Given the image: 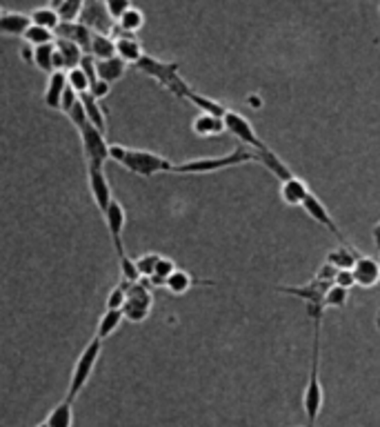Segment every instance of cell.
Listing matches in <instances>:
<instances>
[{
  "label": "cell",
  "instance_id": "10",
  "mask_svg": "<svg viewBox=\"0 0 380 427\" xmlns=\"http://www.w3.org/2000/svg\"><path fill=\"white\" fill-rule=\"evenodd\" d=\"M78 20L85 27H89L93 33H105V36H112L116 27L109 14H107L102 0H85V7H82V14Z\"/></svg>",
  "mask_w": 380,
  "mask_h": 427
},
{
  "label": "cell",
  "instance_id": "15",
  "mask_svg": "<svg viewBox=\"0 0 380 427\" xmlns=\"http://www.w3.org/2000/svg\"><path fill=\"white\" fill-rule=\"evenodd\" d=\"M354 271V280L358 287H376L380 283V263L372 256H358L356 265L351 267Z\"/></svg>",
  "mask_w": 380,
  "mask_h": 427
},
{
  "label": "cell",
  "instance_id": "41",
  "mask_svg": "<svg viewBox=\"0 0 380 427\" xmlns=\"http://www.w3.org/2000/svg\"><path fill=\"white\" fill-rule=\"evenodd\" d=\"M160 260V254H145V256H140L136 258V267L140 271V278L145 276L149 278L153 274V269H156V263Z\"/></svg>",
  "mask_w": 380,
  "mask_h": 427
},
{
  "label": "cell",
  "instance_id": "39",
  "mask_svg": "<svg viewBox=\"0 0 380 427\" xmlns=\"http://www.w3.org/2000/svg\"><path fill=\"white\" fill-rule=\"evenodd\" d=\"M67 82H69V87L74 89L76 93L89 91V78H87V74H85V71H82L80 67L67 71Z\"/></svg>",
  "mask_w": 380,
  "mask_h": 427
},
{
  "label": "cell",
  "instance_id": "44",
  "mask_svg": "<svg viewBox=\"0 0 380 427\" xmlns=\"http://www.w3.org/2000/svg\"><path fill=\"white\" fill-rule=\"evenodd\" d=\"M334 285H340V287H345V290H351L356 280H354V271L351 269H338V274L334 278Z\"/></svg>",
  "mask_w": 380,
  "mask_h": 427
},
{
  "label": "cell",
  "instance_id": "3",
  "mask_svg": "<svg viewBox=\"0 0 380 427\" xmlns=\"http://www.w3.org/2000/svg\"><path fill=\"white\" fill-rule=\"evenodd\" d=\"M323 385H320V320H314V343H312V367L307 378L303 410L307 417V427H316L320 410H323Z\"/></svg>",
  "mask_w": 380,
  "mask_h": 427
},
{
  "label": "cell",
  "instance_id": "27",
  "mask_svg": "<svg viewBox=\"0 0 380 427\" xmlns=\"http://www.w3.org/2000/svg\"><path fill=\"white\" fill-rule=\"evenodd\" d=\"M89 56H93V58H96V61H105V58H114V56H116V40L112 38V36L93 33Z\"/></svg>",
  "mask_w": 380,
  "mask_h": 427
},
{
  "label": "cell",
  "instance_id": "2",
  "mask_svg": "<svg viewBox=\"0 0 380 427\" xmlns=\"http://www.w3.org/2000/svg\"><path fill=\"white\" fill-rule=\"evenodd\" d=\"M258 163L256 151L247 149V147H238L225 156H211V158H194V160H185L181 165H174L172 174H185V176H203V174H216L222 170L229 167H238V165L245 163Z\"/></svg>",
  "mask_w": 380,
  "mask_h": 427
},
{
  "label": "cell",
  "instance_id": "29",
  "mask_svg": "<svg viewBox=\"0 0 380 427\" xmlns=\"http://www.w3.org/2000/svg\"><path fill=\"white\" fill-rule=\"evenodd\" d=\"M71 405H74V403H69V400L58 403V405L52 410L50 417H47L45 425L47 427H71V423H74V412H71Z\"/></svg>",
  "mask_w": 380,
  "mask_h": 427
},
{
  "label": "cell",
  "instance_id": "16",
  "mask_svg": "<svg viewBox=\"0 0 380 427\" xmlns=\"http://www.w3.org/2000/svg\"><path fill=\"white\" fill-rule=\"evenodd\" d=\"M114 33L118 36V38H116V56H121L125 63H134L136 65L140 58L145 56L140 40L136 38L134 33H125L118 27H114Z\"/></svg>",
  "mask_w": 380,
  "mask_h": 427
},
{
  "label": "cell",
  "instance_id": "45",
  "mask_svg": "<svg viewBox=\"0 0 380 427\" xmlns=\"http://www.w3.org/2000/svg\"><path fill=\"white\" fill-rule=\"evenodd\" d=\"M372 241H374V247H376V252H380V220L372 227Z\"/></svg>",
  "mask_w": 380,
  "mask_h": 427
},
{
  "label": "cell",
  "instance_id": "22",
  "mask_svg": "<svg viewBox=\"0 0 380 427\" xmlns=\"http://www.w3.org/2000/svg\"><path fill=\"white\" fill-rule=\"evenodd\" d=\"M31 25V18L27 14H16V11H7L0 16V36H22Z\"/></svg>",
  "mask_w": 380,
  "mask_h": 427
},
{
  "label": "cell",
  "instance_id": "30",
  "mask_svg": "<svg viewBox=\"0 0 380 427\" xmlns=\"http://www.w3.org/2000/svg\"><path fill=\"white\" fill-rule=\"evenodd\" d=\"M29 18H31V25L45 27V29H50V31H56L58 25H61V18H58L56 9H52V7L33 9L31 14H29Z\"/></svg>",
  "mask_w": 380,
  "mask_h": 427
},
{
  "label": "cell",
  "instance_id": "7",
  "mask_svg": "<svg viewBox=\"0 0 380 427\" xmlns=\"http://www.w3.org/2000/svg\"><path fill=\"white\" fill-rule=\"evenodd\" d=\"M331 287L329 280H320L314 276L312 283L301 285V287H284V285H278L276 292L280 294H289L301 299L307 305V314H310L314 320H323V312H325V294Z\"/></svg>",
  "mask_w": 380,
  "mask_h": 427
},
{
  "label": "cell",
  "instance_id": "11",
  "mask_svg": "<svg viewBox=\"0 0 380 427\" xmlns=\"http://www.w3.org/2000/svg\"><path fill=\"white\" fill-rule=\"evenodd\" d=\"M307 216H310L312 220H316L318 225H323V227L327 230V232H331L336 236V239L342 243V245H349L347 243V239H345V234H342L340 230H338V225H336V220L331 218V214H329V209L323 205V200H320L314 192L310 194L305 198V203H303V207H301Z\"/></svg>",
  "mask_w": 380,
  "mask_h": 427
},
{
  "label": "cell",
  "instance_id": "5",
  "mask_svg": "<svg viewBox=\"0 0 380 427\" xmlns=\"http://www.w3.org/2000/svg\"><path fill=\"white\" fill-rule=\"evenodd\" d=\"M100 350H102V340L93 336L87 347L80 352L78 361L74 365V372H71V381H69V391H67V398L69 403H74L78 398V394L82 391V387L87 385V381L91 378L93 370H96V363H98V356H100Z\"/></svg>",
  "mask_w": 380,
  "mask_h": 427
},
{
  "label": "cell",
  "instance_id": "14",
  "mask_svg": "<svg viewBox=\"0 0 380 427\" xmlns=\"http://www.w3.org/2000/svg\"><path fill=\"white\" fill-rule=\"evenodd\" d=\"M54 33H56V38H65V40H69V43L78 45L85 54H89V50H91L93 31H91L89 27L82 25L80 20H76V22H61V25H58V29H56Z\"/></svg>",
  "mask_w": 380,
  "mask_h": 427
},
{
  "label": "cell",
  "instance_id": "36",
  "mask_svg": "<svg viewBox=\"0 0 380 427\" xmlns=\"http://www.w3.org/2000/svg\"><path fill=\"white\" fill-rule=\"evenodd\" d=\"M347 301H349V290L331 283V287L325 294V310H329V307L331 310H342L347 305Z\"/></svg>",
  "mask_w": 380,
  "mask_h": 427
},
{
  "label": "cell",
  "instance_id": "23",
  "mask_svg": "<svg viewBox=\"0 0 380 427\" xmlns=\"http://www.w3.org/2000/svg\"><path fill=\"white\" fill-rule=\"evenodd\" d=\"M54 45H56V52L63 56L65 71L80 67V61H82V56H85V52H82L78 45L69 43V40H65V38H56Z\"/></svg>",
  "mask_w": 380,
  "mask_h": 427
},
{
  "label": "cell",
  "instance_id": "9",
  "mask_svg": "<svg viewBox=\"0 0 380 427\" xmlns=\"http://www.w3.org/2000/svg\"><path fill=\"white\" fill-rule=\"evenodd\" d=\"M222 123H225V127H227V132L234 138H238L245 147H254V151L267 147L265 142L260 140V136L256 134L254 125L249 123L241 112H234V110H229V107H227V112H225V116H222Z\"/></svg>",
  "mask_w": 380,
  "mask_h": 427
},
{
  "label": "cell",
  "instance_id": "25",
  "mask_svg": "<svg viewBox=\"0 0 380 427\" xmlns=\"http://www.w3.org/2000/svg\"><path fill=\"white\" fill-rule=\"evenodd\" d=\"M358 252H356V247L351 245H342L338 249H334V252L327 254V260L325 263L334 265L336 269H351L356 265V260H358Z\"/></svg>",
  "mask_w": 380,
  "mask_h": 427
},
{
  "label": "cell",
  "instance_id": "17",
  "mask_svg": "<svg viewBox=\"0 0 380 427\" xmlns=\"http://www.w3.org/2000/svg\"><path fill=\"white\" fill-rule=\"evenodd\" d=\"M310 194H312V189L307 187V183L298 176H291L284 183H280V198H282V203L289 207H303L305 198Z\"/></svg>",
  "mask_w": 380,
  "mask_h": 427
},
{
  "label": "cell",
  "instance_id": "21",
  "mask_svg": "<svg viewBox=\"0 0 380 427\" xmlns=\"http://www.w3.org/2000/svg\"><path fill=\"white\" fill-rule=\"evenodd\" d=\"M127 71V63L123 61L121 56H114V58H105V61H96V74L100 80L109 82V85H114V82H118Z\"/></svg>",
  "mask_w": 380,
  "mask_h": 427
},
{
  "label": "cell",
  "instance_id": "40",
  "mask_svg": "<svg viewBox=\"0 0 380 427\" xmlns=\"http://www.w3.org/2000/svg\"><path fill=\"white\" fill-rule=\"evenodd\" d=\"M102 3H105L107 14H109V18L114 22H118L123 18L125 11L132 9V0H102Z\"/></svg>",
  "mask_w": 380,
  "mask_h": 427
},
{
  "label": "cell",
  "instance_id": "38",
  "mask_svg": "<svg viewBox=\"0 0 380 427\" xmlns=\"http://www.w3.org/2000/svg\"><path fill=\"white\" fill-rule=\"evenodd\" d=\"M129 285H132V283H127V280L121 278V283L116 285V287L112 290V294H109V299H107V310H123Z\"/></svg>",
  "mask_w": 380,
  "mask_h": 427
},
{
  "label": "cell",
  "instance_id": "12",
  "mask_svg": "<svg viewBox=\"0 0 380 427\" xmlns=\"http://www.w3.org/2000/svg\"><path fill=\"white\" fill-rule=\"evenodd\" d=\"M105 223H107V230H109V236H112V243H114V249H116V256L118 260L127 258V252H125V245H123V230H125V207L114 200L105 214Z\"/></svg>",
  "mask_w": 380,
  "mask_h": 427
},
{
  "label": "cell",
  "instance_id": "46",
  "mask_svg": "<svg viewBox=\"0 0 380 427\" xmlns=\"http://www.w3.org/2000/svg\"><path fill=\"white\" fill-rule=\"evenodd\" d=\"M0 16H3V9H0Z\"/></svg>",
  "mask_w": 380,
  "mask_h": 427
},
{
  "label": "cell",
  "instance_id": "28",
  "mask_svg": "<svg viewBox=\"0 0 380 427\" xmlns=\"http://www.w3.org/2000/svg\"><path fill=\"white\" fill-rule=\"evenodd\" d=\"M80 103L82 107H85V114H87V121L93 125V127H98L100 132H105V112H102V107L98 105V100L91 96L89 91L85 93H80Z\"/></svg>",
  "mask_w": 380,
  "mask_h": 427
},
{
  "label": "cell",
  "instance_id": "35",
  "mask_svg": "<svg viewBox=\"0 0 380 427\" xmlns=\"http://www.w3.org/2000/svg\"><path fill=\"white\" fill-rule=\"evenodd\" d=\"M22 38H25L27 45L31 47H40V45H50L56 40V33L50 31V29H45V27H38V25H29L27 31L22 33Z\"/></svg>",
  "mask_w": 380,
  "mask_h": 427
},
{
  "label": "cell",
  "instance_id": "26",
  "mask_svg": "<svg viewBox=\"0 0 380 427\" xmlns=\"http://www.w3.org/2000/svg\"><path fill=\"white\" fill-rule=\"evenodd\" d=\"M125 320L123 316V310H105V314L100 316L98 320V329H96V338L105 340V338H109L114 331L121 327V323Z\"/></svg>",
  "mask_w": 380,
  "mask_h": 427
},
{
  "label": "cell",
  "instance_id": "6",
  "mask_svg": "<svg viewBox=\"0 0 380 427\" xmlns=\"http://www.w3.org/2000/svg\"><path fill=\"white\" fill-rule=\"evenodd\" d=\"M80 142H82V153H85L87 170H100L105 172V163L109 160V142L105 140V132L98 127H93L89 121L80 123L78 127Z\"/></svg>",
  "mask_w": 380,
  "mask_h": 427
},
{
  "label": "cell",
  "instance_id": "24",
  "mask_svg": "<svg viewBox=\"0 0 380 427\" xmlns=\"http://www.w3.org/2000/svg\"><path fill=\"white\" fill-rule=\"evenodd\" d=\"M185 100H189L192 105H196L198 110H200V114H211V116L222 118L225 112H227V107H225V105H220L218 100H213V98H209V96H203V93H198V91H194V89L187 91Z\"/></svg>",
  "mask_w": 380,
  "mask_h": 427
},
{
  "label": "cell",
  "instance_id": "34",
  "mask_svg": "<svg viewBox=\"0 0 380 427\" xmlns=\"http://www.w3.org/2000/svg\"><path fill=\"white\" fill-rule=\"evenodd\" d=\"M178 267H176V263L172 258H165V256H160V260L156 263V269H153V274L149 276V283L151 285H156V287H165V283H167V278L174 274Z\"/></svg>",
  "mask_w": 380,
  "mask_h": 427
},
{
  "label": "cell",
  "instance_id": "42",
  "mask_svg": "<svg viewBox=\"0 0 380 427\" xmlns=\"http://www.w3.org/2000/svg\"><path fill=\"white\" fill-rule=\"evenodd\" d=\"M78 100H80V93H76L71 87H67L65 93H63V100H61V112L67 116L71 110H74V105H76Z\"/></svg>",
  "mask_w": 380,
  "mask_h": 427
},
{
  "label": "cell",
  "instance_id": "20",
  "mask_svg": "<svg viewBox=\"0 0 380 427\" xmlns=\"http://www.w3.org/2000/svg\"><path fill=\"white\" fill-rule=\"evenodd\" d=\"M192 129H194V134L200 138H213V136H220V134L227 132L222 118L211 116V114H198L192 123Z\"/></svg>",
  "mask_w": 380,
  "mask_h": 427
},
{
  "label": "cell",
  "instance_id": "43",
  "mask_svg": "<svg viewBox=\"0 0 380 427\" xmlns=\"http://www.w3.org/2000/svg\"><path fill=\"white\" fill-rule=\"evenodd\" d=\"M109 91H112V85H109V82H105V80H96V82H93V85L89 87V93H91V96L93 98H96V100H102V98H107V96H109Z\"/></svg>",
  "mask_w": 380,
  "mask_h": 427
},
{
  "label": "cell",
  "instance_id": "31",
  "mask_svg": "<svg viewBox=\"0 0 380 427\" xmlns=\"http://www.w3.org/2000/svg\"><path fill=\"white\" fill-rule=\"evenodd\" d=\"M142 25H145V14H142V11L136 9V7L125 11L123 18L116 22V27L121 31H125V33H136V31L142 29Z\"/></svg>",
  "mask_w": 380,
  "mask_h": 427
},
{
  "label": "cell",
  "instance_id": "32",
  "mask_svg": "<svg viewBox=\"0 0 380 427\" xmlns=\"http://www.w3.org/2000/svg\"><path fill=\"white\" fill-rule=\"evenodd\" d=\"M192 285H194V278H192V274H189V271L176 269L174 274L167 278V283H165V287H167L172 294L181 296V294H187L189 290H192Z\"/></svg>",
  "mask_w": 380,
  "mask_h": 427
},
{
  "label": "cell",
  "instance_id": "33",
  "mask_svg": "<svg viewBox=\"0 0 380 427\" xmlns=\"http://www.w3.org/2000/svg\"><path fill=\"white\" fill-rule=\"evenodd\" d=\"M54 52H56L54 43H50V45H40V47H33V65L38 67L40 71H47V74H54Z\"/></svg>",
  "mask_w": 380,
  "mask_h": 427
},
{
  "label": "cell",
  "instance_id": "13",
  "mask_svg": "<svg viewBox=\"0 0 380 427\" xmlns=\"http://www.w3.org/2000/svg\"><path fill=\"white\" fill-rule=\"evenodd\" d=\"M87 181H89V189H91V196H93V203L100 209V214L105 216L109 205L114 203V196H112V187L107 183L105 172L100 170H87Z\"/></svg>",
  "mask_w": 380,
  "mask_h": 427
},
{
  "label": "cell",
  "instance_id": "1",
  "mask_svg": "<svg viewBox=\"0 0 380 427\" xmlns=\"http://www.w3.org/2000/svg\"><path fill=\"white\" fill-rule=\"evenodd\" d=\"M109 158L123 165L127 172H132L142 178H153L158 174H172L174 163L169 158L153 153L147 149H132L123 145H112L109 147Z\"/></svg>",
  "mask_w": 380,
  "mask_h": 427
},
{
  "label": "cell",
  "instance_id": "4",
  "mask_svg": "<svg viewBox=\"0 0 380 427\" xmlns=\"http://www.w3.org/2000/svg\"><path fill=\"white\" fill-rule=\"evenodd\" d=\"M136 69L140 71V74H145V76H149L153 80H158L165 89L172 91L174 96L183 98V100L187 96V91L192 89L185 82V78L181 76V63H165V61H158V58L145 54L136 63Z\"/></svg>",
  "mask_w": 380,
  "mask_h": 427
},
{
  "label": "cell",
  "instance_id": "37",
  "mask_svg": "<svg viewBox=\"0 0 380 427\" xmlns=\"http://www.w3.org/2000/svg\"><path fill=\"white\" fill-rule=\"evenodd\" d=\"M82 7H85V0H63L61 7L56 9L61 22H76L82 14Z\"/></svg>",
  "mask_w": 380,
  "mask_h": 427
},
{
  "label": "cell",
  "instance_id": "19",
  "mask_svg": "<svg viewBox=\"0 0 380 427\" xmlns=\"http://www.w3.org/2000/svg\"><path fill=\"white\" fill-rule=\"evenodd\" d=\"M256 156H258V163L260 165H265L267 172L269 174H274V178H278L280 183H284L287 178H291V170L287 167V163L280 160L278 153L271 149V147H263V149H258L256 151Z\"/></svg>",
  "mask_w": 380,
  "mask_h": 427
},
{
  "label": "cell",
  "instance_id": "8",
  "mask_svg": "<svg viewBox=\"0 0 380 427\" xmlns=\"http://www.w3.org/2000/svg\"><path fill=\"white\" fill-rule=\"evenodd\" d=\"M151 303H153V296L149 292V287L145 283H132L127 290V299L123 305V316L125 320H132V323H140L145 320L151 312Z\"/></svg>",
  "mask_w": 380,
  "mask_h": 427
},
{
  "label": "cell",
  "instance_id": "18",
  "mask_svg": "<svg viewBox=\"0 0 380 427\" xmlns=\"http://www.w3.org/2000/svg\"><path fill=\"white\" fill-rule=\"evenodd\" d=\"M67 87H69L67 71H54V74H50L45 87V105L52 107V110H61V100Z\"/></svg>",
  "mask_w": 380,
  "mask_h": 427
}]
</instances>
